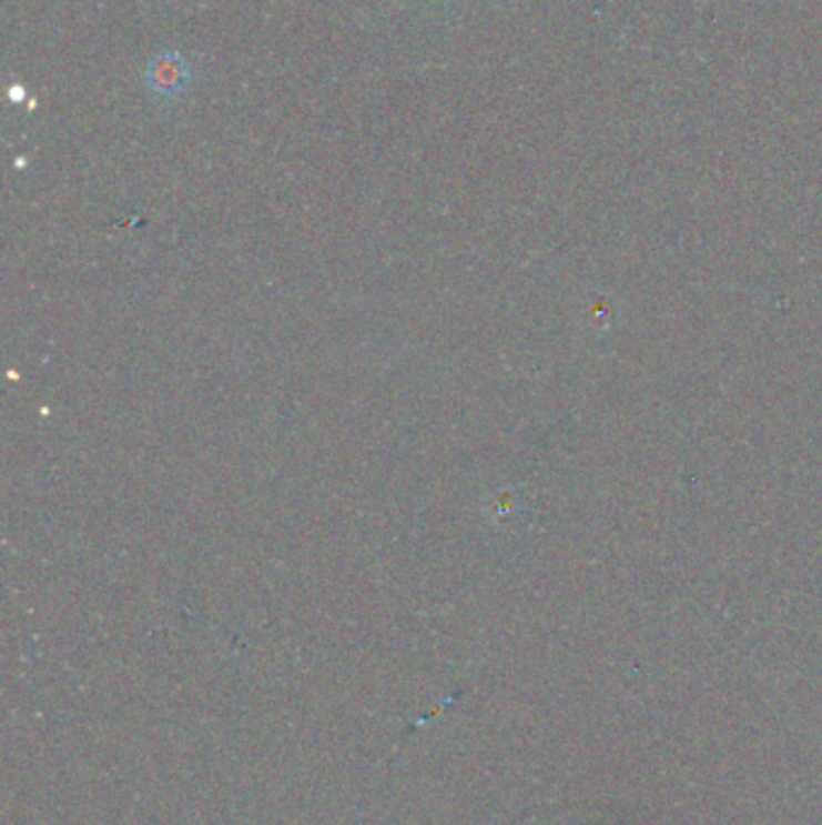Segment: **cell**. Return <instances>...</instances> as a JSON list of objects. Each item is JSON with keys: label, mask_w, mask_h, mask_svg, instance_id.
Here are the masks:
<instances>
[{"label": "cell", "mask_w": 822, "mask_h": 825, "mask_svg": "<svg viewBox=\"0 0 822 825\" xmlns=\"http://www.w3.org/2000/svg\"><path fill=\"white\" fill-rule=\"evenodd\" d=\"M148 85L158 97H176L186 90L191 71L179 53H160L148 66Z\"/></svg>", "instance_id": "6da1fadb"}]
</instances>
